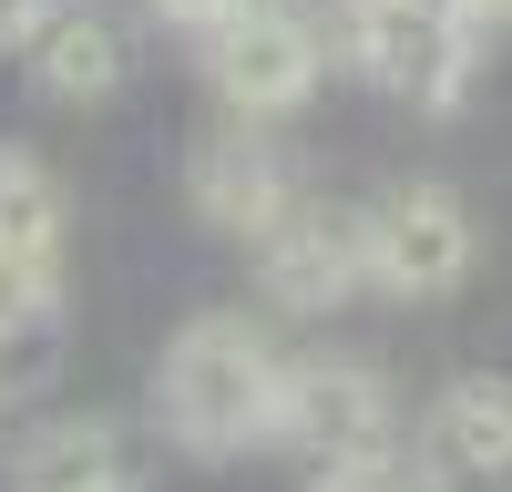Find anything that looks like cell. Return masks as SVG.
<instances>
[{
    "label": "cell",
    "mask_w": 512,
    "mask_h": 492,
    "mask_svg": "<svg viewBox=\"0 0 512 492\" xmlns=\"http://www.w3.org/2000/svg\"><path fill=\"white\" fill-rule=\"evenodd\" d=\"M41 308H62V277H31V267L0 257V328H21V318H41Z\"/></svg>",
    "instance_id": "4fadbf2b"
},
{
    "label": "cell",
    "mask_w": 512,
    "mask_h": 492,
    "mask_svg": "<svg viewBox=\"0 0 512 492\" xmlns=\"http://www.w3.org/2000/svg\"><path fill=\"white\" fill-rule=\"evenodd\" d=\"M185 185H195V216L216 226V236H236V246H256V236H267L287 205H297V185H287L277 144H256V123H236V113L195 144Z\"/></svg>",
    "instance_id": "ba28073f"
},
{
    "label": "cell",
    "mask_w": 512,
    "mask_h": 492,
    "mask_svg": "<svg viewBox=\"0 0 512 492\" xmlns=\"http://www.w3.org/2000/svg\"><path fill=\"white\" fill-rule=\"evenodd\" d=\"M11 492H134V472H123L113 421L62 410V421H41V431L11 451Z\"/></svg>",
    "instance_id": "30bf717a"
},
{
    "label": "cell",
    "mask_w": 512,
    "mask_h": 492,
    "mask_svg": "<svg viewBox=\"0 0 512 492\" xmlns=\"http://www.w3.org/2000/svg\"><path fill=\"white\" fill-rule=\"evenodd\" d=\"M226 11H236V0H154V21H175V31H195V41L216 31Z\"/></svg>",
    "instance_id": "9a60e30c"
},
{
    "label": "cell",
    "mask_w": 512,
    "mask_h": 492,
    "mask_svg": "<svg viewBox=\"0 0 512 492\" xmlns=\"http://www.w3.org/2000/svg\"><path fill=\"white\" fill-rule=\"evenodd\" d=\"M379 11H400V0H328V21L349 31V21H379Z\"/></svg>",
    "instance_id": "e0dca14e"
},
{
    "label": "cell",
    "mask_w": 512,
    "mask_h": 492,
    "mask_svg": "<svg viewBox=\"0 0 512 492\" xmlns=\"http://www.w3.org/2000/svg\"><path fill=\"white\" fill-rule=\"evenodd\" d=\"M21 52H31L41 103H103L123 82V31H113V11H93V0H52Z\"/></svg>",
    "instance_id": "9c48e42d"
},
{
    "label": "cell",
    "mask_w": 512,
    "mask_h": 492,
    "mask_svg": "<svg viewBox=\"0 0 512 492\" xmlns=\"http://www.w3.org/2000/svg\"><path fill=\"white\" fill-rule=\"evenodd\" d=\"M328 72V41L308 11H287V0H236V11L205 31V82H216V103L236 123H267V113H297L318 93Z\"/></svg>",
    "instance_id": "277c9868"
},
{
    "label": "cell",
    "mask_w": 512,
    "mask_h": 492,
    "mask_svg": "<svg viewBox=\"0 0 512 492\" xmlns=\"http://www.w3.org/2000/svg\"><path fill=\"white\" fill-rule=\"evenodd\" d=\"M62 380V308H41L21 328H0V400H31Z\"/></svg>",
    "instance_id": "7c38bea8"
},
{
    "label": "cell",
    "mask_w": 512,
    "mask_h": 492,
    "mask_svg": "<svg viewBox=\"0 0 512 492\" xmlns=\"http://www.w3.org/2000/svg\"><path fill=\"white\" fill-rule=\"evenodd\" d=\"M62 236H72L62 175H52L41 154H11V144H0V257L31 267V277H62Z\"/></svg>",
    "instance_id": "8fae6325"
},
{
    "label": "cell",
    "mask_w": 512,
    "mask_h": 492,
    "mask_svg": "<svg viewBox=\"0 0 512 492\" xmlns=\"http://www.w3.org/2000/svg\"><path fill=\"white\" fill-rule=\"evenodd\" d=\"M277 441L308 472H369L400 462V400L369 359H287V400H277Z\"/></svg>",
    "instance_id": "7a4b0ae2"
},
{
    "label": "cell",
    "mask_w": 512,
    "mask_h": 492,
    "mask_svg": "<svg viewBox=\"0 0 512 492\" xmlns=\"http://www.w3.org/2000/svg\"><path fill=\"white\" fill-rule=\"evenodd\" d=\"M359 246H369V287L390 298H451L472 277V205H461L441 175H400L359 205Z\"/></svg>",
    "instance_id": "3957f363"
},
{
    "label": "cell",
    "mask_w": 512,
    "mask_h": 492,
    "mask_svg": "<svg viewBox=\"0 0 512 492\" xmlns=\"http://www.w3.org/2000/svg\"><path fill=\"white\" fill-rule=\"evenodd\" d=\"M461 11H472L482 31H512V0H461Z\"/></svg>",
    "instance_id": "ac0fdd59"
},
{
    "label": "cell",
    "mask_w": 512,
    "mask_h": 492,
    "mask_svg": "<svg viewBox=\"0 0 512 492\" xmlns=\"http://www.w3.org/2000/svg\"><path fill=\"white\" fill-rule=\"evenodd\" d=\"M41 11H52V0H0V41H31Z\"/></svg>",
    "instance_id": "2e32d148"
},
{
    "label": "cell",
    "mask_w": 512,
    "mask_h": 492,
    "mask_svg": "<svg viewBox=\"0 0 512 492\" xmlns=\"http://www.w3.org/2000/svg\"><path fill=\"white\" fill-rule=\"evenodd\" d=\"M308 492H410L400 462H369V472H308Z\"/></svg>",
    "instance_id": "5bb4252c"
},
{
    "label": "cell",
    "mask_w": 512,
    "mask_h": 492,
    "mask_svg": "<svg viewBox=\"0 0 512 492\" xmlns=\"http://www.w3.org/2000/svg\"><path fill=\"white\" fill-rule=\"evenodd\" d=\"M246 257H256V287H267L277 308H297V318H328L338 298H359V287H369L359 216H349V205H318V195H297Z\"/></svg>",
    "instance_id": "52a82bcc"
},
{
    "label": "cell",
    "mask_w": 512,
    "mask_h": 492,
    "mask_svg": "<svg viewBox=\"0 0 512 492\" xmlns=\"http://www.w3.org/2000/svg\"><path fill=\"white\" fill-rule=\"evenodd\" d=\"M410 472L420 492H512V380L502 369H472L420 410Z\"/></svg>",
    "instance_id": "8992f818"
},
{
    "label": "cell",
    "mask_w": 512,
    "mask_h": 492,
    "mask_svg": "<svg viewBox=\"0 0 512 492\" xmlns=\"http://www.w3.org/2000/svg\"><path fill=\"white\" fill-rule=\"evenodd\" d=\"M338 52H349L379 93H400L420 113H451L472 93V62H482V21L461 11V0H400V11L379 21H349L338 31Z\"/></svg>",
    "instance_id": "5b68a950"
},
{
    "label": "cell",
    "mask_w": 512,
    "mask_h": 492,
    "mask_svg": "<svg viewBox=\"0 0 512 492\" xmlns=\"http://www.w3.org/2000/svg\"><path fill=\"white\" fill-rule=\"evenodd\" d=\"M277 400H287V359L267 349V328L236 308L185 318L154 359V421L195 462H236V451L277 441Z\"/></svg>",
    "instance_id": "6da1fadb"
}]
</instances>
